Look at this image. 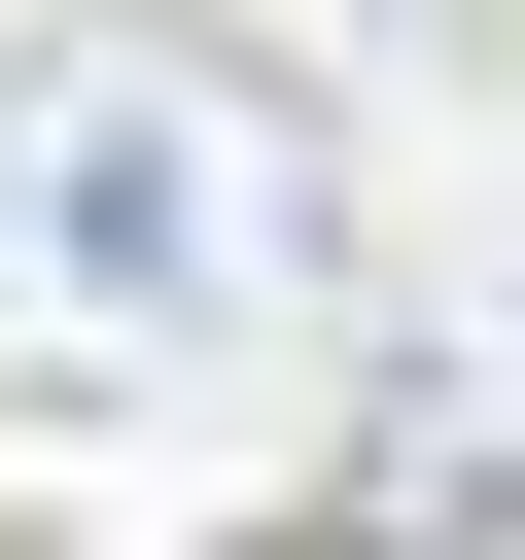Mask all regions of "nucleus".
Segmentation results:
<instances>
[{
	"label": "nucleus",
	"instance_id": "nucleus-1",
	"mask_svg": "<svg viewBox=\"0 0 525 560\" xmlns=\"http://www.w3.org/2000/svg\"><path fill=\"white\" fill-rule=\"evenodd\" d=\"M0 210H35V280H70V315H280V280L350 245L315 105H280V70H210V35H70V70L0 105Z\"/></svg>",
	"mask_w": 525,
	"mask_h": 560
},
{
	"label": "nucleus",
	"instance_id": "nucleus-3",
	"mask_svg": "<svg viewBox=\"0 0 525 560\" xmlns=\"http://www.w3.org/2000/svg\"><path fill=\"white\" fill-rule=\"evenodd\" d=\"M245 560H385V525H245Z\"/></svg>",
	"mask_w": 525,
	"mask_h": 560
},
{
	"label": "nucleus",
	"instance_id": "nucleus-2",
	"mask_svg": "<svg viewBox=\"0 0 525 560\" xmlns=\"http://www.w3.org/2000/svg\"><path fill=\"white\" fill-rule=\"evenodd\" d=\"M350 525H385V560H525V280H455V315L385 350V455H350Z\"/></svg>",
	"mask_w": 525,
	"mask_h": 560
}]
</instances>
